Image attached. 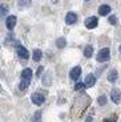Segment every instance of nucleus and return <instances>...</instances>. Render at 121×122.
<instances>
[{
  "label": "nucleus",
  "instance_id": "obj_18",
  "mask_svg": "<svg viewBox=\"0 0 121 122\" xmlns=\"http://www.w3.org/2000/svg\"><path fill=\"white\" fill-rule=\"evenodd\" d=\"M85 86V82H77L75 85V90H80V89H82Z\"/></svg>",
  "mask_w": 121,
  "mask_h": 122
},
{
  "label": "nucleus",
  "instance_id": "obj_8",
  "mask_svg": "<svg viewBox=\"0 0 121 122\" xmlns=\"http://www.w3.org/2000/svg\"><path fill=\"white\" fill-rule=\"evenodd\" d=\"M6 25H7V28H8L9 30H12L13 28H15V25H16V16H8L7 17V20H6Z\"/></svg>",
  "mask_w": 121,
  "mask_h": 122
},
{
  "label": "nucleus",
  "instance_id": "obj_11",
  "mask_svg": "<svg viewBox=\"0 0 121 122\" xmlns=\"http://www.w3.org/2000/svg\"><path fill=\"white\" fill-rule=\"evenodd\" d=\"M109 12H110V7L106 5V4H103V5L99 8V13H100L101 16H106L109 15Z\"/></svg>",
  "mask_w": 121,
  "mask_h": 122
},
{
  "label": "nucleus",
  "instance_id": "obj_19",
  "mask_svg": "<svg viewBox=\"0 0 121 122\" xmlns=\"http://www.w3.org/2000/svg\"><path fill=\"white\" fill-rule=\"evenodd\" d=\"M99 104L100 105H106V97H104V96L99 97Z\"/></svg>",
  "mask_w": 121,
  "mask_h": 122
},
{
  "label": "nucleus",
  "instance_id": "obj_7",
  "mask_svg": "<svg viewBox=\"0 0 121 122\" xmlns=\"http://www.w3.org/2000/svg\"><path fill=\"white\" fill-rule=\"evenodd\" d=\"M76 21H77V15H76L75 12H68L67 16H65V23H67L68 25H72V24H75Z\"/></svg>",
  "mask_w": 121,
  "mask_h": 122
},
{
  "label": "nucleus",
  "instance_id": "obj_4",
  "mask_svg": "<svg viewBox=\"0 0 121 122\" xmlns=\"http://www.w3.org/2000/svg\"><path fill=\"white\" fill-rule=\"evenodd\" d=\"M16 52H17V56H19V57L23 58V60H27V58L29 57V52H28L24 46H21V45H19L17 48H16Z\"/></svg>",
  "mask_w": 121,
  "mask_h": 122
},
{
  "label": "nucleus",
  "instance_id": "obj_1",
  "mask_svg": "<svg viewBox=\"0 0 121 122\" xmlns=\"http://www.w3.org/2000/svg\"><path fill=\"white\" fill-rule=\"evenodd\" d=\"M109 57H110V51H109L108 48H103L100 52L97 53L96 60L99 61V62H105V61L109 60Z\"/></svg>",
  "mask_w": 121,
  "mask_h": 122
},
{
  "label": "nucleus",
  "instance_id": "obj_9",
  "mask_svg": "<svg viewBox=\"0 0 121 122\" xmlns=\"http://www.w3.org/2000/svg\"><path fill=\"white\" fill-rule=\"evenodd\" d=\"M85 88H92V86L96 84V77L93 76V74H88L87 77H85Z\"/></svg>",
  "mask_w": 121,
  "mask_h": 122
},
{
  "label": "nucleus",
  "instance_id": "obj_21",
  "mask_svg": "<svg viewBox=\"0 0 121 122\" xmlns=\"http://www.w3.org/2000/svg\"><path fill=\"white\" fill-rule=\"evenodd\" d=\"M109 23L115 25L116 24V16H109Z\"/></svg>",
  "mask_w": 121,
  "mask_h": 122
},
{
  "label": "nucleus",
  "instance_id": "obj_14",
  "mask_svg": "<svg viewBox=\"0 0 121 122\" xmlns=\"http://www.w3.org/2000/svg\"><path fill=\"white\" fill-rule=\"evenodd\" d=\"M40 58H41V51H40V49H35L33 51V60L36 61V62H39Z\"/></svg>",
  "mask_w": 121,
  "mask_h": 122
},
{
  "label": "nucleus",
  "instance_id": "obj_17",
  "mask_svg": "<svg viewBox=\"0 0 121 122\" xmlns=\"http://www.w3.org/2000/svg\"><path fill=\"white\" fill-rule=\"evenodd\" d=\"M31 0H19V7H29Z\"/></svg>",
  "mask_w": 121,
  "mask_h": 122
},
{
  "label": "nucleus",
  "instance_id": "obj_26",
  "mask_svg": "<svg viewBox=\"0 0 121 122\" xmlns=\"http://www.w3.org/2000/svg\"><path fill=\"white\" fill-rule=\"evenodd\" d=\"M120 52H121V45H120Z\"/></svg>",
  "mask_w": 121,
  "mask_h": 122
},
{
  "label": "nucleus",
  "instance_id": "obj_16",
  "mask_svg": "<svg viewBox=\"0 0 121 122\" xmlns=\"http://www.w3.org/2000/svg\"><path fill=\"white\" fill-rule=\"evenodd\" d=\"M32 122H41V112H36L32 118Z\"/></svg>",
  "mask_w": 121,
  "mask_h": 122
},
{
  "label": "nucleus",
  "instance_id": "obj_22",
  "mask_svg": "<svg viewBox=\"0 0 121 122\" xmlns=\"http://www.w3.org/2000/svg\"><path fill=\"white\" fill-rule=\"evenodd\" d=\"M7 13V7L6 5H1V16H4Z\"/></svg>",
  "mask_w": 121,
  "mask_h": 122
},
{
  "label": "nucleus",
  "instance_id": "obj_23",
  "mask_svg": "<svg viewBox=\"0 0 121 122\" xmlns=\"http://www.w3.org/2000/svg\"><path fill=\"white\" fill-rule=\"evenodd\" d=\"M41 72H43V66H40L39 69H37V76H40V74H41Z\"/></svg>",
  "mask_w": 121,
  "mask_h": 122
},
{
  "label": "nucleus",
  "instance_id": "obj_13",
  "mask_svg": "<svg viewBox=\"0 0 121 122\" xmlns=\"http://www.w3.org/2000/svg\"><path fill=\"white\" fill-rule=\"evenodd\" d=\"M117 80V70H110V73L108 74V81L109 82H115Z\"/></svg>",
  "mask_w": 121,
  "mask_h": 122
},
{
  "label": "nucleus",
  "instance_id": "obj_2",
  "mask_svg": "<svg viewBox=\"0 0 121 122\" xmlns=\"http://www.w3.org/2000/svg\"><path fill=\"white\" fill-rule=\"evenodd\" d=\"M85 27L88 28V29H93V28H96L97 25H99V19L96 17V16H91V17L85 19Z\"/></svg>",
  "mask_w": 121,
  "mask_h": 122
},
{
  "label": "nucleus",
  "instance_id": "obj_5",
  "mask_svg": "<svg viewBox=\"0 0 121 122\" xmlns=\"http://www.w3.org/2000/svg\"><path fill=\"white\" fill-rule=\"evenodd\" d=\"M21 80H24V81H27V82L31 84V81H32V69L27 68V69L23 70V72H21Z\"/></svg>",
  "mask_w": 121,
  "mask_h": 122
},
{
  "label": "nucleus",
  "instance_id": "obj_20",
  "mask_svg": "<svg viewBox=\"0 0 121 122\" xmlns=\"http://www.w3.org/2000/svg\"><path fill=\"white\" fill-rule=\"evenodd\" d=\"M43 81L45 82V85L48 86V85H51V78H49V76H47L45 78H43Z\"/></svg>",
  "mask_w": 121,
  "mask_h": 122
},
{
  "label": "nucleus",
  "instance_id": "obj_24",
  "mask_svg": "<svg viewBox=\"0 0 121 122\" xmlns=\"http://www.w3.org/2000/svg\"><path fill=\"white\" fill-rule=\"evenodd\" d=\"M104 122H115V119H104Z\"/></svg>",
  "mask_w": 121,
  "mask_h": 122
},
{
  "label": "nucleus",
  "instance_id": "obj_25",
  "mask_svg": "<svg viewBox=\"0 0 121 122\" xmlns=\"http://www.w3.org/2000/svg\"><path fill=\"white\" fill-rule=\"evenodd\" d=\"M91 121H92V117H91V116H88V119H87L85 122H91Z\"/></svg>",
  "mask_w": 121,
  "mask_h": 122
},
{
  "label": "nucleus",
  "instance_id": "obj_3",
  "mask_svg": "<svg viewBox=\"0 0 121 122\" xmlns=\"http://www.w3.org/2000/svg\"><path fill=\"white\" fill-rule=\"evenodd\" d=\"M31 100H32V102L35 105H41L45 101V94H43V93H33Z\"/></svg>",
  "mask_w": 121,
  "mask_h": 122
},
{
  "label": "nucleus",
  "instance_id": "obj_10",
  "mask_svg": "<svg viewBox=\"0 0 121 122\" xmlns=\"http://www.w3.org/2000/svg\"><path fill=\"white\" fill-rule=\"evenodd\" d=\"M110 98H112V101L115 102V104H118V102L121 101V93H120V90L113 89L112 93H110Z\"/></svg>",
  "mask_w": 121,
  "mask_h": 122
},
{
  "label": "nucleus",
  "instance_id": "obj_12",
  "mask_svg": "<svg viewBox=\"0 0 121 122\" xmlns=\"http://www.w3.org/2000/svg\"><path fill=\"white\" fill-rule=\"evenodd\" d=\"M92 55H93V48H92V45H87L84 48V56L87 58L92 57Z\"/></svg>",
  "mask_w": 121,
  "mask_h": 122
},
{
  "label": "nucleus",
  "instance_id": "obj_6",
  "mask_svg": "<svg viewBox=\"0 0 121 122\" xmlns=\"http://www.w3.org/2000/svg\"><path fill=\"white\" fill-rule=\"evenodd\" d=\"M80 74H81V68H80V66H75L72 70H71L69 77H71V80H73V81H77L79 77H80Z\"/></svg>",
  "mask_w": 121,
  "mask_h": 122
},
{
  "label": "nucleus",
  "instance_id": "obj_15",
  "mask_svg": "<svg viewBox=\"0 0 121 122\" xmlns=\"http://www.w3.org/2000/svg\"><path fill=\"white\" fill-rule=\"evenodd\" d=\"M56 45H57L59 48H64V46L67 45V41H65L64 37H60V39H57V41H56Z\"/></svg>",
  "mask_w": 121,
  "mask_h": 122
}]
</instances>
